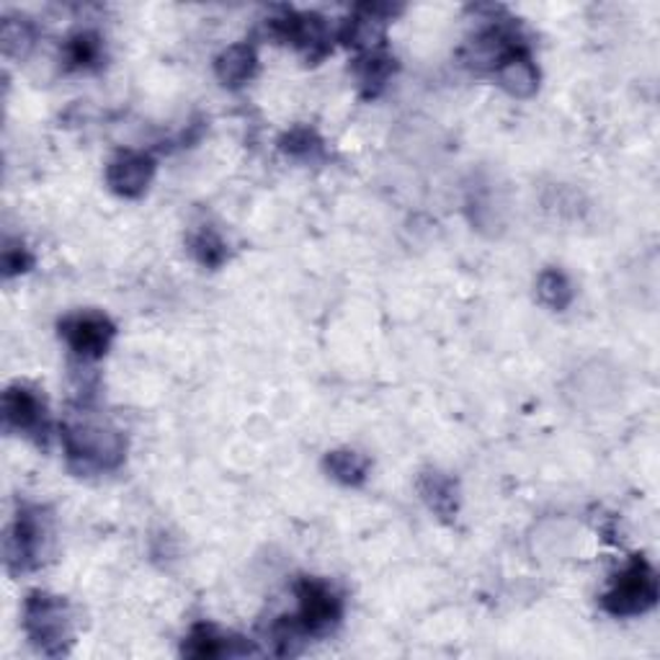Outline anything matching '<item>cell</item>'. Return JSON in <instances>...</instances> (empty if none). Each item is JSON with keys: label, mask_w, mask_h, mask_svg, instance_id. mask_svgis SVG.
<instances>
[{"label": "cell", "mask_w": 660, "mask_h": 660, "mask_svg": "<svg viewBox=\"0 0 660 660\" xmlns=\"http://www.w3.org/2000/svg\"><path fill=\"white\" fill-rule=\"evenodd\" d=\"M281 150L289 152V156H295V158L312 160L322 150V142H320V137L312 132V129L299 127V129H291L289 135H284Z\"/></svg>", "instance_id": "ffe728a7"}, {"label": "cell", "mask_w": 660, "mask_h": 660, "mask_svg": "<svg viewBox=\"0 0 660 660\" xmlns=\"http://www.w3.org/2000/svg\"><path fill=\"white\" fill-rule=\"evenodd\" d=\"M536 295H540V299L550 310L560 312L573 302L575 291L571 279H567L560 268H547V272H542L540 281H536Z\"/></svg>", "instance_id": "9a60e30c"}, {"label": "cell", "mask_w": 660, "mask_h": 660, "mask_svg": "<svg viewBox=\"0 0 660 660\" xmlns=\"http://www.w3.org/2000/svg\"><path fill=\"white\" fill-rule=\"evenodd\" d=\"M189 248L194 253V258L206 268H217L225 264L227 258V243L214 233L212 227L196 230L194 235L189 237Z\"/></svg>", "instance_id": "2e32d148"}, {"label": "cell", "mask_w": 660, "mask_h": 660, "mask_svg": "<svg viewBox=\"0 0 660 660\" xmlns=\"http://www.w3.org/2000/svg\"><path fill=\"white\" fill-rule=\"evenodd\" d=\"M67 459L81 472L114 470L125 462L127 441L117 428L96 418H73L63 426Z\"/></svg>", "instance_id": "6da1fadb"}, {"label": "cell", "mask_w": 660, "mask_h": 660, "mask_svg": "<svg viewBox=\"0 0 660 660\" xmlns=\"http://www.w3.org/2000/svg\"><path fill=\"white\" fill-rule=\"evenodd\" d=\"M6 424L26 436L47 434V408L44 401L29 387H9L3 395Z\"/></svg>", "instance_id": "9c48e42d"}, {"label": "cell", "mask_w": 660, "mask_h": 660, "mask_svg": "<svg viewBox=\"0 0 660 660\" xmlns=\"http://www.w3.org/2000/svg\"><path fill=\"white\" fill-rule=\"evenodd\" d=\"M152 175H156V160L145 152H119L106 168V183L114 194L137 199L148 191Z\"/></svg>", "instance_id": "ba28073f"}, {"label": "cell", "mask_w": 660, "mask_h": 660, "mask_svg": "<svg viewBox=\"0 0 660 660\" xmlns=\"http://www.w3.org/2000/svg\"><path fill=\"white\" fill-rule=\"evenodd\" d=\"M65 60L67 65L75 67V71H86V67L96 65L102 60V40L91 32H81L67 40L65 47Z\"/></svg>", "instance_id": "ac0fdd59"}, {"label": "cell", "mask_w": 660, "mask_h": 660, "mask_svg": "<svg viewBox=\"0 0 660 660\" xmlns=\"http://www.w3.org/2000/svg\"><path fill=\"white\" fill-rule=\"evenodd\" d=\"M421 493H424L426 503L432 505L441 519L451 521L457 517V482L451 480L449 475L436 470L424 472V478H421Z\"/></svg>", "instance_id": "4fadbf2b"}, {"label": "cell", "mask_w": 660, "mask_h": 660, "mask_svg": "<svg viewBox=\"0 0 660 660\" xmlns=\"http://www.w3.org/2000/svg\"><path fill=\"white\" fill-rule=\"evenodd\" d=\"M256 65H258L256 50H253L251 44H233V47H227L217 57V63H214V73H217L222 86L237 88L253 78Z\"/></svg>", "instance_id": "7c38bea8"}, {"label": "cell", "mask_w": 660, "mask_h": 660, "mask_svg": "<svg viewBox=\"0 0 660 660\" xmlns=\"http://www.w3.org/2000/svg\"><path fill=\"white\" fill-rule=\"evenodd\" d=\"M60 336L83 359H102L109 351L117 328L102 312H78L60 322Z\"/></svg>", "instance_id": "8992f818"}, {"label": "cell", "mask_w": 660, "mask_h": 660, "mask_svg": "<svg viewBox=\"0 0 660 660\" xmlns=\"http://www.w3.org/2000/svg\"><path fill=\"white\" fill-rule=\"evenodd\" d=\"M34 44V29L26 19H6L3 21V50L6 55L24 57Z\"/></svg>", "instance_id": "d6986e66"}, {"label": "cell", "mask_w": 660, "mask_h": 660, "mask_svg": "<svg viewBox=\"0 0 660 660\" xmlns=\"http://www.w3.org/2000/svg\"><path fill=\"white\" fill-rule=\"evenodd\" d=\"M274 34L295 44L310 60H318L330 50V29L318 13H287L274 21Z\"/></svg>", "instance_id": "52a82bcc"}, {"label": "cell", "mask_w": 660, "mask_h": 660, "mask_svg": "<svg viewBox=\"0 0 660 660\" xmlns=\"http://www.w3.org/2000/svg\"><path fill=\"white\" fill-rule=\"evenodd\" d=\"M658 602V578L652 565L642 555L629 560L625 571L617 575L614 586L602 598L604 611L611 617H637L650 611Z\"/></svg>", "instance_id": "3957f363"}, {"label": "cell", "mask_w": 660, "mask_h": 660, "mask_svg": "<svg viewBox=\"0 0 660 660\" xmlns=\"http://www.w3.org/2000/svg\"><path fill=\"white\" fill-rule=\"evenodd\" d=\"M253 652L251 645H243L233 637L220 635L212 625H196L191 629L187 640H183V656L189 658H230V656H245Z\"/></svg>", "instance_id": "30bf717a"}, {"label": "cell", "mask_w": 660, "mask_h": 660, "mask_svg": "<svg viewBox=\"0 0 660 660\" xmlns=\"http://www.w3.org/2000/svg\"><path fill=\"white\" fill-rule=\"evenodd\" d=\"M24 629L44 656H65L73 642L71 606L63 596L34 590L24 604Z\"/></svg>", "instance_id": "7a4b0ae2"}, {"label": "cell", "mask_w": 660, "mask_h": 660, "mask_svg": "<svg viewBox=\"0 0 660 660\" xmlns=\"http://www.w3.org/2000/svg\"><path fill=\"white\" fill-rule=\"evenodd\" d=\"M356 75H359V83L362 86L370 88V94L374 96L377 94V88L385 86V81L390 78V73L395 71V60L382 55V52H366L356 60Z\"/></svg>", "instance_id": "e0dca14e"}, {"label": "cell", "mask_w": 660, "mask_h": 660, "mask_svg": "<svg viewBox=\"0 0 660 660\" xmlns=\"http://www.w3.org/2000/svg\"><path fill=\"white\" fill-rule=\"evenodd\" d=\"M496 78L505 94L517 98L534 96L536 86H540V73H536L534 63L529 60L526 50H517L513 55L505 57L503 63L496 67Z\"/></svg>", "instance_id": "8fae6325"}, {"label": "cell", "mask_w": 660, "mask_h": 660, "mask_svg": "<svg viewBox=\"0 0 660 660\" xmlns=\"http://www.w3.org/2000/svg\"><path fill=\"white\" fill-rule=\"evenodd\" d=\"M32 266V256H29L24 245H13L9 243L3 251V268H6V276H13V274H24L26 268Z\"/></svg>", "instance_id": "44dd1931"}, {"label": "cell", "mask_w": 660, "mask_h": 660, "mask_svg": "<svg viewBox=\"0 0 660 660\" xmlns=\"http://www.w3.org/2000/svg\"><path fill=\"white\" fill-rule=\"evenodd\" d=\"M44 542H47V526H44L42 511H19L17 521L9 529V540H6V557H9L11 571L24 573L40 565Z\"/></svg>", "instance_id": "5b68a950"}, {"label": "cell", "mask_w": 660, "mask_h": 660, "mask_svg": "<svg viewBox=\"0 0 660 660\" xmlns=\"http://www.w3.org/2000/svg\"><path fill=\"white\" fill-rule=\"evenodd\" d=\"M297 617L289 621L297 635H322L330 627L339 625L343 604L339 594L328 586V583L302 578L297 583Z\"/></svg>", "instance_id": "277c9868"}, {"label": "cell", "mask_w": 660, "mask_h": 660, "mask_svg": "<svg viewBox=\"0 0 660 660\" xmlns=\"http://www.w3.org/2000/svg\"><path fill=\"white\" fill-rule=\"evenodd\" d=\"M326 470L330 478L343 482V486H362L366 475H370V459L359 455V451L339 449L326 457Z\"/></svg>", "instance_id": "5bb4252c"}]
</instances>
